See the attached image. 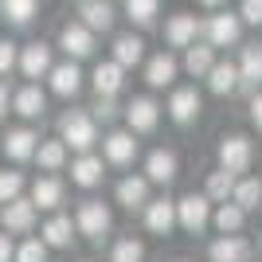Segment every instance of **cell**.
<instances>
[{
  "label": "cell",
  "instance_id": "83f0119b",
  "mask_svg": "<svg viewBox=\"0 0 262 262\" xmlns=\"http://www.w3.org/2000/svg\"><path fill=\"white\" fill-rule=\"evenodd\" d=\"M239 82H243V86H258V82H262V47H258V43L243 47V59H239Z\"/></svg>",
  "mask_w": 262,
  "mask_h": 262
},
{
  "label": "cell",
  "instance_id": "bcb514c9",
  "mask_svg": "<svg viewBox=\"0 0 262 262\" xmlns=\"http://www.w3.org/2000/svg\"><path fill=\"white\" fill-rule=\"evenodd\" d=\"M180 262H184V258H180Z\"/></svg>",
  "mask_w": 262,
  "mask_h": 262
},
{
  "label": "cell",
  "instance_id": "8d00e7d4",
  "mask_svg": "<svg viewBox=\"0 0 262 262\" xmlns=\"http://www.w3.org/2000/svg\"><path fill=\"white\" fill-rule=\"evenodd\" d=\"M12 262H47V243L43 239H24L12 254Z\"/></svg>",
  "mask_w": 262,
  "mask_h": 262
},
{
  "label": "cell",
  "instance_id": "ab89813d",
  "mask_svg": "<svg viewBox=\"0 0 262 262\" xmlns=\"http://www.w3.org/2000/svg\"><path fill=\"white\" fill-rule=\"evenodd\" d=\"M16 59H20L16 43H12V39H0V75H8L12 67H16Z\"/></svg>",
  "mask_w": 262,
  "mask_h": 262
},
{
  "label": "cell",
  "instance_id": "74e56055",
  "mask_svg": "<svg viewBox=\"0 0 262 262\" xmlns=\"http://www.w3.org/2000/svg\"><path fill=\"white\" fill-rule=\"evenodd\" d=\"M20 192H24V176H20V172H8V168H4V172H0V204L16 200Z\"/></svg>",
  "mask_w": 262,
  "mask_h": 262
},
{
  "label": "cell",
  "instance_id": "7402d4cb",
  "mask_svg": "<svg viewBox=\"0 0 262 262\" xmlns=\"http://www.w3.org/2000/svg\"><path fill=\"white\" fill-rule=\"evenodd\" d=\"M39 239H43L47 247H71V243H75V219L71 215H51L43 223V231H39Z\"/></svg>",
  "mask_w": 262,
  "mask_h": 262
},
{
  "label": "cell",
  "instance_id": "60d3db41",
  "mask_svg": "<svg viewBox=\"0 0 262 262\" xmlns=\"http://www.w3.org/2000/svg\"><path fill=\"white\" fill-rule=\"evenodd\" d=\"M239 20H243V24H254V28H258V24H262V0H243Z\"/></svg>",
  "mask_w": 262,
  "mask_h": 262
},
{
  "label": "cell",
  "instance_id": "7c38bea8",
  "mask_svg": "<svg viewBox=\"0 0 262 262\" xmlns=\"http://www.w3.org/2000/svg\"><path fill=\"white\" fill-rule=\"evenodd\" d=\"M168 118H172L176 125H188V121L200 118V94H196V86L172 90V98H168Z\"/></svg>",
  "mask_w": 262,
  "mask_h": 262
},
{
  "label": "cell",
  "instance_id": "484cf974",
  "mask_svg": "<svg viewBox=\"0 0 262 262\" xmlns=\"http://www.w3.org/2000/svg\"><path fill=\"white\" fill-rule=\"evenodd\" d=\"M32 204H35V208L55 211L59 204H63V184H59L55 176H39V180L32 184Z\"/></svg>",
  "mask_w": 262,
  "mask_h": 262
},
{
  "label": "cell",
  "instance_id": "e575fe53",
  "mask_svg": "<svg viewBox=\"0 0 262 262\" xmlns=\"http://www.w3.org/2000/svg\"><path fill=\"white\" fill-rule=\"evenodd\" d=\"M231 192H235V172L219 168V172H211V176H208V192H204L208 200L223 204V200H231Z\"/></svg>",
  "mask_w": 262,
  "mask_h": 262
},
{
  "label": "cell",
  "instance_id": "277c9868",
  "mask_svg": "<svg viewBox=\"0 0 262 262\" xmlns=\"http://www.w3.org/2000/svg\"><path fill=\"white\" fill-rule=\"evenodd\" d=\"M110 208L102 204V200H86L82 208H78V215H75V231L78 235H86V239H102L110 231Z\"/></svg>",
  "mask_w": 262,
  "mask_h": 262
},
{
  "label": "cell",
  "instance_id": "d6a6232c",
  "mask_svg": "<svg viewBox=\"0 0 262 262\" xmlns=\"http://www.w3.org/2000/svg\"><path fill=\"white\" fill-rule=\"evenodd\" d=\"M243 215H247V211H243L239 204H235V200H231V204L223 200V204H219V211H215L211 219H215V227L223 231V235H235V231L243 227Z\"/></svg>",
  "mask_w": 262,
  "mask_h": 262
},
{
  "label": "cell",
  "instance_id": "d4e9b609",
  "mask_svg": "<svg viewBox=\"0 0 262 262\" xmlns=\"http://www.w3.org/2000/svg\"><path fill=\"white\" fill-rule=\"evenodd\" d=\"M141 59H145V39H141V35L125 32V35H118V39H114V63L137 67Z\"/></svg>",
  "mask_w": 262,
  "mask_h": 262
},
{
  "label": "cell",
  "instance_id": "2e32d148",
  "mask_svg": "<svg viewBox=\"0 0 262 262\" xmlns=\"http://www.w3.org/2000/svg\"><path fill=\"white\" fill-rule=\"evenodd\" d=\"M102 176H106V161L94 153H82L78 161H71V180H75L78 188H94L102 184Z\"/></svg>",
  "mask_w": 262,
  "mask_h": 262
},
{
  "label": "cell",
  "instance_id": "1f68e13d",
  "mask_svg": "<svg viewBox=\"0 0 262 262\" xmlns=\"http://www.w3.org/2000/svg\"><path fill=\"white\" fill-rule=\"evenodd\" d=\"M231 200H235L243 211L258 208V204H262V180H258V176H247V180H239V184H235V192H231Z\"/></svg>",
  "mask_w": 262,
  "mask_h": 262
},
{
  "label": "cell",
  "instance_id": "8992f818",
  "mask_svg": "<svg viewBox=\"0 0 262 262\" xmlns=\"http://www.w3.org/2000/svg\"><path fill=\"white\" fill-rule=\"evenodd\" d=\"M0 223H4L8 235H28V231L35 227V204H32V200H24V196L8 200L4 211H0Z\"/></svg>",
  "mask_w": 262,
  "mask_h": 262
},
{
  "label": "cell",
  "instance_id": "603a6c76",
  "mask_svg": "<svg viewBox=\"0 0 262 262\" xmlns=\"http://www.w3.org/2000/svg\"><path fill=\"white\" fill-rule=\"evenodd\" d=\"M12 110H16L20 118H39V114L47 110V94L35 86V82H28L24 90H16V98H12Z\"/></svg>",
  "mask_w": 262,
  "mask_h": 262
},
{
  "label": "cell",
  "instance_id": "f35d334b",
  "mask_svg": "<svg viewBox=\"0 0 262 262\" xmlns=\"http://www.w3.org/2000/svg\"><path fill=\"white\" fill-rule=\"evenodd\" d=\"M90 118H102V121H114V118H118V102H114V94H98Z\"/></svg>",
  "mask_w": 262,
  "mask_h": 262
},
{
  "label": "cell",
  "instance_id": "9c48e42d",
  "mask_svg": "<svg viewBox=\"0 0 262 262\" xmlns=\"http://www.w3.org/2000/svg\"><path fill=\"white\" fill-rule=\"evenodd\" d=\"M16 67H20L24 71V78H47V71H51V47L47 43H39V39H35V43H28L20 51V59H16Z\"/></svg>",
  "mask_w": 262,
  "mask_h": 262
},
{
  "label": "cell",
  "instance_id": "836d02e7",
  "mask_svg": "<svg viewBox=\"0 0 262 262\" xmlns=\"http://www.w3.org/2000/svg\"><path fill=\"white\" fill-rule=\"evenodd\" d=\"M161 12V0H125V16H129L137 28H149Z\"/></svg>",
  "mask_w": 262,
  "mask_h": 262
},
{
  "label": "cell",
  "instance_id": "cb8c5ba5",
  "mask_svg": "<svg viewBox=\"0 0 262 262\" xmlns=\"http://www.w3.org/2000/svg\"><path fill=\"white\" fill-rule=\"evenodd\" d=\"M172 78H176V59H172V55H168V51L153 55V59L145 63V82H149V86H153V90L168 86Z\"/></svg>",
  "mask_w": 262,
  "mask_h": 262
},
{
  "label": "cell",
  "instance_id": "ac0fdd59",
  "mask_svg": "<svg viewBox=\"0 0 262 262\" xmlns=\"http://www.w3.org/2000/svg\"><path fill=\"white\" fill-rule=\"evenodd\" d=\"M78 16L90 32H110L114 28V8L110 0H78Z\"/></svg>",
  "mask_w": 262,
  "mask_h": 262
},
{
  "label": "cell",
  "instance_id": "30bf717a",
  "mask_svg": "<svg viewBox=\"0 0 262 262\" xmlns=\"http://www.w3.org/2000/svg\"><path fill=\"white\" fill-rule=\"evenodd\" d=\"M35 145H39V133L28 129V125L4 133V157H8V161H16V164H20V161H32Z\"/></svg>",
  "mask_w": 262,
  "mask_h": 262
},
{
  "label": "cell",
  "instance_id": "ee69618b",
  "mask_svg": "<svg viewBox=\"0 0 262 262\" xmlns=\"http://www.w3.org/2000/svg\"><path fill=\"white\" fill-rule=\"evenodd\" d=\"M4 114H8V86L0 82V118H4Z\"/></svg>",
  "mask_w": 262,
  "mask_h": 262
},
{
  "label": "cell",
  "instance_id": "ba28073f",
  "mask_svg": "<svg viewBox=\"0 0 262 262\" xmlns=\"http://www.w3.org/2000/svg\"><path fill=\"white\" fill-rule=\"evenodd\" d=\"M47 82H51V90L59 98H75L78 90H82V71H78L75 59H67V63H55L47 71Z\"/></svg>",
  "mask_w": 262,
  "mask_h": 262
},
{
  "label": "cell",
  "instance_id": "5bb4252c",
  "mask_svg": "<svg viewBox=\"0 0 262 262\" xmlns=\"http://www.w3.org/2000/svg\"><path fill=\"white\" fill-rule=\"evenodd\" d=\"M196 35H200V24L192 12H176L172 20L164 24V39H168V47H188V43H196Z\"/></svg>",
  "mask_w": 262,
  "mask_h": 262
},
{
  "label": "cell",
  "instance_id": "f546056e",
  "mask_svg": "<svg viewBox=\"0 0 262 262\" xmlns=\"http://www.w3.org/2000/svg\"><path fill=\"white\" fill-rule=\"evenodd\" d=\"M0 12H4L8 24L28 28V24L35 20V12H39V0H0Z\"/></svg>",
  "mask_w": 262,
  "mask_h": 262
},
{
  "label": "cell",
  "instance_id": "8fae6325",
  "mask_svg": "<svg viewBox=\"0 0 262 262\" xmlns=\"http://www.w3.org/2000/svg\"><path fill=\"white\" fill-rule=\"evenodd\" d=\"M239 32H243V20H239V16H231V12H219V16L208 20V43L211 47L239 43Z\"/></svg>",
  "mask_w": 262,
  "mask_h": 262
},
{
  "label": "cell",
  "instance_id": "ffe728a7",
  "mask_svg": "<svg viewBox=\"0 0 262 262\" xmlns=\"http://www.w3.org/2000/svg\"><path fill=\"white\" fill-rule=\"evenodd\" d=\"M176 168H180V164H176V153H168V149H153L149 161H145V172H149L153 184H172Z\"/></svg>",
  "mask_w": 262,
  "mask_h": 262
},
{
  "label": "cell",
  "instance_id": "f1b7e54d",
  "mask_svg": "<svg viewBox=\"0 0 262 262\" xmlns=\"http://www.w3.org/2000/svg\"><path fill=\"white\" fill-rule=\"evenodd\" d=\"M211 63H215V47L211 43H188V55H184V71L188 75H208Z\"/></svg>",
  "mask_w": 262,
  "mask_h": 262
},
{
  "label": "cell",
  "instance_id": "44dd1931",
  "mask_svg": "<svg viewBox=\"0 0 262 262\" xmlns=\"http://www.w3.org/2000/svg\"><path fill=\"white\" fill-rule=\"evenodd\" d=\"M118 204L129 208V211L145 208V204H149V176H125L118 184Z\"/></svg>",
  "mask_w": 262,
  "mask_h": 262
},
{
  "label": "cell",
  "instance_id": "6da1fadb",
  "mask_svg": "<svg viewBox=\"0 0 262 262\" xmlns=\"http://www.w3.org/2000/svg\"><path fill=\"white\" fill-rule=\"evenodd\" d=\"M59 141L67 149H75V153H90L98 145V125H94V118L86 110H71V114L59 118Z\"/></svg>",
  "mask_w": 262,
  "mask_h": 262
},
{
  "label": "cell",
  "instance_id": "f6af8a7d",
  "mask_svg": "<svg viewBox=\"0 0 262 262\" xmlns=\"http://www.w3.org/2000/svg\"><path fill=\"white\" fill-rule=\"evenodd\" d=\"M200 4H208V8H215V4H223V0H200Z\"/></svg>",
  "mask_w": 262,
  "mask_h": 262
},
{
  "label": "cell",
  "instance_id": "4fadbf2b",
  "mask_svg": "<svg viewBox=\"0 0 262 262\" xmlns=\"http://www.w3.org/2000/svg\"><path fill=\"white\" fill-rule=\"evenodd\" d=\"M102 153H106V161H110V164L125 168V164H133V157H137V141H133V133L114 129L106 141H102Z\"/></svg>",
  "mask_w": 262,
  "mask_h": 262
},
{
  "label": "cell",
  "instance_id": "5b68a950",
  "mask_svg": "<svg viewBox=\"0 0 262 262\" xmlns=\"http://www.w3.org/2000/svg\"><path fill=\"white\" fill-rule=\"evenodd\" d=\"M59 47L67 51V59H75V63H78V59H90L98 43H94V32L78 20V24H67L63 32H59Z\"/></svg>",
  "mask_w": 262,
  "mask_h": 262
},
{
  "label": "cell",
  "instance_id": "b9f144b4",
  "mask_svg": "<svg viewBox=\"0 0 262 262\" xmlns=\"http://www.w3.org/2000/svg\"><path fill=\"white\" fill-rule=\"evenodd\" d=\"M12 254H16V247H12V235L4 231L0 235V262H12Z\"/></svg>",
  "mask_w": 262,
  "mask_h": 262
},
{
  "label": "cell",
  "instance_id": "d590c367",
  "mask_svg": "<svg viewBox=\"0 0 262 262\" xmlns=\"http://www.w3.org/2000/svg\"><path fill=\"white\" fill-rule=\"evenodd\" d=\"M110 262H145V243L141 239H121L114 243V254H110Z\"/></svg>",
  "mask_w": 262,
  "mask_h": 262
},
{
  "label": "cell",
  "instance_id": "52a82bcc",
  "mask_svg": "<svg viewBox=\"0 0 262 262\" xmlns=\"http://www.w3.org/2000/svg\"><path fill=\"white\" fill-rule=\"evenodd\" d=\"M125 121H129V133H153L157 121H161V106L149 94H141L125 106Z\"/></svg>",
  "mask_w": 262,
  "mask_h": 262
},
{
  "label": "cell",
  "instance_id": "4dcf8cb0",
  "mask_svg": "<svg viewBox=\"0 0 262 262\" xmlns=\"http://www.w3.org/2000/svg\"><path fill=\"white\" fill-rule=\"evenodd\" d=\"M208 86L215 90V94H231V90L239 86V67H235V63H211Z\"/></svg>",
  "mask_w": 262,
  "mask_h": 262
},
{
  "label": "cell",
  "instance_id": "9a60e30c",
  "mask_svg": "<svg viewBox=\"0 0 262 262\" xmlns=\"http://www.w3.org/2000/svg\"><path fill=\"white\" fill-rule=\"evenodd\" d=\"M208 258L211 262H247L251 258V243L239 239V235H219L208 247Z\"/></svg>",
  "mask_w": 262,
  "mask_h": 262
},
{
  "label": "cell",
  "instance_id": "e0dca14e",
  "mask_svg": "<svg viewBox=\"0 0 262 262\" xmlns=\"http://www.w3.org/2000/svg\"><path fill=\"white\" fill-rule=\"evenodd\" d=\"M145 227L153 231V235H168L176 227V204L172 200H153V204H145Z\"/></svg>",
  "mask_w": 262,
  "mask_h": 262
},
{
  "label": "cell",
  "instance_id": "7bdbcfd3",
  "mask_svg": "<svg viewBox=\"0 0 262 262\" xmlns=\"http://www.w3.org/2000/svg\"><path fill=\"white\" fill-rule=\"evenodd\" d=\"M251 121H254V125L262 129V94H258V98L251 102Z\"/></svg>",
  "mask_w": 262,
  "mask_h": 262
},
{
  "label": "cell",
  "instance_id": "d6986e66",
  "mask_svg": "<svg viewBox=\"0 0 262 262\" xmlns=\"http://www.w3.org/2000/svg\"><path fill=\"white\" fill-rule=\"evenodd\" d=\"M90 82H94V94H118L121 86H125V67L121 63H98L94 67V75H90Z\"/></svg>",
  "mask_w": 262,
  "mask_h": 262
},
{
  "label": "cell",
  "instance_id": "4316f807",
  "mask_svg": "<svg viewBox=\"0 0 262 262\" xmlns=\"http://www.w3.org/2000/svg\"><path fill=\"white\" fill-rule=\"evenodd\" d=\"M32 161L43 168V172H59L67 164V145L63 141H39L35 145V153H32Z\"/></svg>",
  "mask_w": 262,
  "mask_h": 262
},
{
  "label": "cell",
  "instance_id": "3957f363",
  "mask_svg": "<svg viewBox=\"0 0 262 262\" xmlns=\"http://www.w3.org/2000/svg\"><path fill=\"white\" fill-rule=\"evenodd\" d=\"M251 157H254V145L251 137H243V133H231V137H223L219 141V164L227 168V172H247L251 168Z\"/></svg>",
  "mask_w": 262,
  "mask_h": 262
},
{
  "label": "cell",
  "instance_id": "7a4b0ae2",
  "mask_svg": "<svg viewBox=\"0 0 262 262\" xmlns=\"http://www.w3.org/2000/svg\"><path fill=\"white\" fill-rule=\"evenodd\" d=\"M176 223H180L188 235H200V231L211 223V200L196 196V192L180 196V200H176Z\"/></svg>",
  "mask_w": 262,
  "mask_h": 262
}]
</instances>
